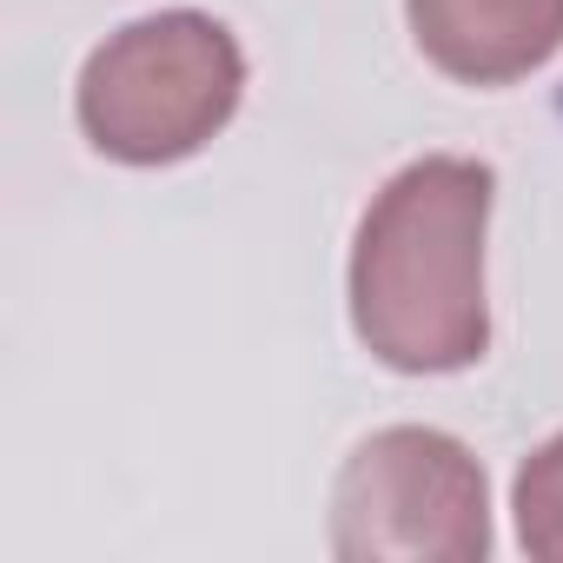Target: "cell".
<instances>
[{"label":"cell","mask_w":563,"mask_h":563,"mask_svg":"<svg viewBox=\"0 0 563 563\" xmlns=\"http://www.w3.org/2000/svg\"><path fill=\"white\" fill-rule=\"evenodd\" d=\"M490 206L497 173L471 153H424L372 192L352 232L345 292L352 332L378 365L405 378H444L490 352Z\"/></svg>","instance_id":"1"},{"label":"cell","mask_w":563,"mask_h":563,"mask_svg":"<svg viewBox=\"0 0 563 563\" xmlns=\"http://www.w3.org/2000/svg\"><path fill=\"white\" fill-rule=\"evenodd\" d=\"M245 100V47L219 14L159 8L107 34L80 80L74 120L100 159L179 166L206 153Z\"/></svg>","instance_id":"2"},{"label":"cell","mask_w":563,"mask_h":563,"mask_svg":"<svg viewBox=\"0 0 563 563\" xmlns=\"http://www.w3.org/2000/svg\"><path fill=\"white\" fill-rule=\"evenodd\" d=\"M332 556L345 563H484L490 477L438 424L372 431L332 477Z\"/></svg>","instance_id":"3"},{"label":"cell","mask_w":563,"mask_h":563,"mask_svg":"<svg viewBox=\"0 0 563 563\" xmlns=\"http://www.w3.org/2000/svg\"><path fill=\"white\" fill-rule=\"evenodd\" d=\"M405 21L457 87H517L563 54V0H405Z\"/></svg>","instance_id":"4"},{"label":"cell","mask_w":563,"mask_h":563,"mask_svg":"<svg viewBox=\"0 0 563 563\" xmlns=\"http://www.w3.org/2000/svg\"><path fill=\"white\" fill-rule=\"evenodd\" d=\"M510 517H517V543L537 563H563V431L543 438L510 484Z\"/></svg>","instance_id":"5"}]
</instances>
